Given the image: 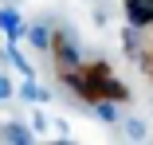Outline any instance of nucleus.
Masks as SVG:
<instances>
[{
	"label": "nucleus",
	"mask_w": 153,
	"mask_h": 145,
	"mask_svg": "<svg viewBox=\"0 0 153 145\" xmlns=\"http://www.w3.org/2000/svg\"><path fill=\"white\" fill-rule=\"evenodd\" d=\"M126 16L137 32H149V0H126Z\"/></svg>",
	"instance_id": "nucleus-1"
}]
</instances>
